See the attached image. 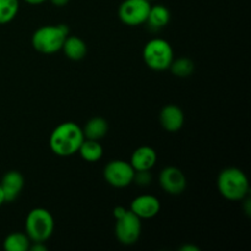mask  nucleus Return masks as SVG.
Segmentation results:
<instances>
[{"instance_id":"1","label":"nucleus","mask_w":251,"mask_h":251,"mask_svg":"<svg viewBox=\"0 0 251 251\" xmlns=\"http://www.w3.org/2000/svg\"><path fill=\"white\" fill-rule=\"evenodd\" d=\"M85 140L82 127L74 122H64L51 131L49 147L59 157H70L77 153L80 145Z\"/></svg>"},{"instance_id":"2","label":"nucleus","mask_w":251,"mask_h":251,"mask_svg":"<svg viewBox=\"0 0 251 251\" xmlns=\"http://www.w3.org/2000/svg\"><path fill=\"white\" fill-rule=\"evenodd\" d=\"M217 188L227 200L242 201L249 193V180L242 169L229 167L218 174Z\"/></svg>"},{"instance_id":"3","label":"nucleus","mask_w":251,"mask_h":251,"mask_svg":"<svg viewBox=\"0 0 251 251\" xmlns=\"http://www.w3.org/2000/svg\"><path fill=\"white\" fill-rule=\"evenodd\" d=\"M69 36L68 25H55V26L39 27L32 34V46L37 51L43 54H53L61 50L64 41Z\"/></svg>"},{"instance_id":"4","label":"nucleus","mask_w":251,"mask_h":251,"mask_svg":"<svg viewBox=\"0 0 251 251\" xmlns=\"http://www.w3.org/2000/svg\"><path fill=\"white\" fill-rule=\"evenodd\" d=\"M54 218L48 210L42 207L33 208L26 217V234L31 243L47 242L54 232Z\"/></svg>"},{"instance_id":"5","label":"nucleus","mask_w":251,"mask_h":251,"mask_svg":"<svg viewBox=\"0 0 251 251\" xmlns=\"http://www.w3.org/2000/svg\"><path fill=\"white\" fill-rule=\"evenodd\" d=\"M144 60L150 69L163 71L169 69L174 59V51L171 43L163 38H153L144 47Z\"/></svg>"},{"instance_id":"6","label":"nucleus","mask_w":251,"mask_h":251,"mask_svg":"<svg viewBox=\"0 0 251 251\" xmlns=\"http://www.w3.org/2000/svg\"><path fill=\"white\" fill-rule=\"evenodd\" d=\"M141 218L137 217L132 211L126 210L122 217L115 222V237L123 245H132L141 235Z\"/></svg>"},{"instance_id":"7","label":"nucleus","mask_w":251,"mask_h":251,"mask_svg":"<svg viewBox=\"0 0 251 251\" xmlns=\"http://www.w3.org/2000/svg\"><path fill=\"white\" fill-rule=\"evenodd\" d=\"M135 169L130 162L123 159H114L105 164L103 169V176L110 186L122 189L126 188L134 180Z\"/></svg>"},{"instance_id":"8","label":"nucleus","mask_w":251,"mask_h":251,"mask_svg":"<svg viewBox=\"0 0 251 251\" xmlns=\"http://www.w3.org/2000/svg\"><path fill=\"white\" fill-rule=\"evenodd\" d=\"M151 2L147 0H124L118 10V16L127 26L146 24Z\"/></svg>"},{"instance_id":"9","label":"nucleus","mask_w":251,"mask_h":251,"mask_svg":"<svg viewBox=\"0 0 251 251\" xmlns=\"http://www.w3.org/2000/svg\"><path fill=\"white\" fill-rule=\"evenodd\" d=\"M161 188L169 195H180L186 188L185 174L176 167H166L158 176Z\"/></svg>"},{"instance_id":"10","label":"nucleus","mask_w":251,"mask_h":251,"mask_svg":"<svg viewBox=\"0 0 251 251\" xmlns=\"http://www.w3.org/2000/svg\"><path fill=\"white\" fill-rule=\"evenodd\" d=\"M130 211L141 220H150L158 215L161 211V202L153 195H140L132 200Z\"/></svg>"},{"instance_id":"11","label":"nucleus","mask_w":251,"mask_h":251,"mask_svg":"<svg viewBox=\"0 0 251 251\" xmlns=\"http://www.w3.org/2000/svg\"><path fill=\"white\" fill-rule=\"evenodd\" d=\"M25 185L24 176L19 171H9L4 174L0 186L4 194L5 202H12L19 198Z\"/></svg>"},{"instance_id":"12","label":"nucleus","mask_w":251,"mask_h":251,"mask_svg":"<svg viewBox=\"0 0 251 251\" xmlns=\"http://www.w3.org/2000/svg\"><path fill=\"white\" fill-rule=\"evenodd\" d=\"M184 112L176 104H168L159 113V123L162 127L169 132H176L183 127Z\"/></svg>"},{"instance_id":"13","label":"nucleus","mask_w":251,"mask_h":251,"mask_svg":"<svg viewBox=\"0 0 251 251\" xmlns=\"http://www.w3.org/2000/svg\"><path fill=\"white\" fill-rule=\"evenodd\" d=\"M157 162V153L153 147L140 146L134 151L130 164L135 171H151Z\"/></svg>"},{"instance_id":"14","label":"nucleus","mask_w":251,"mask_h":251,"mask_svg":"<svg viewBox=\"0 0 251 251\" xmlns=\"http://www.w3.org/2000/svg\"><path fill=\"white\" fill-rule=\"evenodd\" d=\"M61 50L64 51L66 58L74 61H78L82 60L87 54V46H86L85 41L81 39L80 37L68 36L64 41Z\"/></svg>"},{"instance_id":"15","label":"nucleus","mask_w":251,"mask_h":251,"mask_svg":"<svg viewBox=\"0 0 251 251\" xmlns=\"http://www.w3.org/2000/svg\"><path fill=\"white\" fill-rule=\"evenodd\" d=\"M169 20H171V12L164 5H153V6L151 5L146 24L151 29L158 31L168 25Z\"/></svg>"},{"instance_id":"16","label":"nucleus","mask_w":251,"mask_h":251,"mask_svg":"<svg viewBox=\"0 0 251 251\" xmlns=\"http://www.w3.org/2000/svg\"><path fill=\"white\" fill-rule=\"evenodd\" d=\"M82 132L85 139L97 140V141H100V140L103 139L108 132L107 120L102 117L91 118V119L85 124Z\"/></svg>"},{"instance_id":"17","label":"nucleus","mask_w":251,"mask_h":251,"mask_svg":"<svg viewBox=\"0 0 251 251\" xmlns=\"http://www.w3.org/2000/svg\"><path fill=\"white\" fill-rule=\"evenodd\" d=\"M77 153L80 154L81 158L85 159L86 162H98L103 156V146L97 140L85 139L82 144L80 145Z\"/></svg>"},{"instance_id":"18","label":"nucleus","mask_w":251,"mask_h":251,"mask_svg":"<svg viewBox=\"0 0 251 251\" xmlns=\"http://www.w3.org/2000/svg\"><path fill=\"white\" fill-rule=\"evenodd\" d=\"M31 245V240L26 233L15 232L5 238L2 247L6 251H27Z\"/></svg>"},{"instance_id":"19","label":"nucleus","mask_w":251,"mask_h":251,"mask_svg":"<svg viewBox=\"0 0 251 251\" xmlns=\"http://www.w3.org/2000/svg\"><path fill=\"white\" fill-rule=\"evenodd\" d=\"M19 9V0H0V25L12 21L16 17Z\"/></svg>"},{"instance_id":"20","label":"nucleus","mask_w":251,"mask_h":251,"mask_svg":"<svg viewBox=\"0 0 251 251\" xmlns=\"http://www.w3.org/2000/svg\"><path fill=\"white\" fill-rule=\"evenodd\" d=\"M194 61L189 58H179L172 61L169 70L176 75V77H188L194 73Z\"/></svg>"},{"instance_id":"21","label":"nucleus","mask_w":251,"mask_h":251,"mask_svg":"<svg viewBox=\"0 0 251 251\" xmlns=\"http://www.w3.org/2000/svg\"><path fill=\"white\" fill-rule=\"evenodd\" d=\"M152 181L151 171H135L132 183L139 186H149Z\"/></svg>"},{"instance_id":"22","label":"nucleus","mask_w":251,"mask_h":251,"mask_svg":"<svg viewBox=\"0 0 251 251\" xmlns=\"http://www.w3.org/2000/svg\"><path fill=\"white\" fill-rule=\"evenodd\" d=\"M31 251H47L48 248L44 244L43 242H33V244L29 245V249Z\"/></svg>"},{"instance_id":"23","label":"nucleus","mask_w":251,"mask_h":251,"mask_svg":"<svg viewBox=\"0 0 251 251\" xmlns=\"http://www.w3.org/2000/svg\"><path fill=\"white\" fill-rule=\"evenodd\" d=\"M125 212H126V208H124L123 206H117V207L113 210V216H114L115 220H117V218L122 217Z\"/></svg>"},{"instance_id":"24","label":"nucleus","mask_w":251,"mask_h":251,"mask_svg":"<svg viewBox=\"0 0 251 251\" xmlns=\"http://www.w3.org/2000/svg\"><path fill=\"white\" fill-rule=\"evenodd\" d=\"M49 1H50L54 6L63 7L65 6V5H68V2L70 1V0H49Z\"/></svg>"},{"instance_id":"25","label":"nucleus","mask_w":251,"mask_h":251,"mask_svg":"<svg viewBox=\"0 0 251 251\" xmlns=\"http://www.w3.org/2000/svg\"><path fill=\"white\" fill-rule=\"evenodd\" d=\"M180 251H200V249L194 247V245H184L180 248Z\"/></svg>"},{"instance_id":"26","label":"nucleus","mask_w":251,"mask_h":251,"mask_svg":"<svg viewBox=\"0 0 251 251\" xmlns=\"http://www.w3.org/2000/svg\"><path fill=\"white\" fill-rule=\"evenodd\" d=\"M24 1H26L29 5H41L44 1H47V0H24Z\"/></svg>"},{"instance_id":"27","label":"nucleus","mask_w":251,"mask_h":251,"mask_svg":"<svg viewBox=\"0 0 251 251\" xmlns=\"http://www.w3.org/2000/svg\"><path fill=\"white\" fill-rule=\"evenodd\" d=\"M2 203H5V199H4V194H2V190H1V186H0V206H1Z\"/></svg>"},{"instance_id":"28","label":"nucleus","mask_w":251,"mask_h":251,"mask_svg":"<svg viewBox=\"0 0 251 251\" xmlns=\"http://www.w3.org/2000/svg\"><path fill=\"white\" fill-rule=\"evenodd\" d=\"M147 1H151V0H147Z\"/></svg>"}]
</instances>
